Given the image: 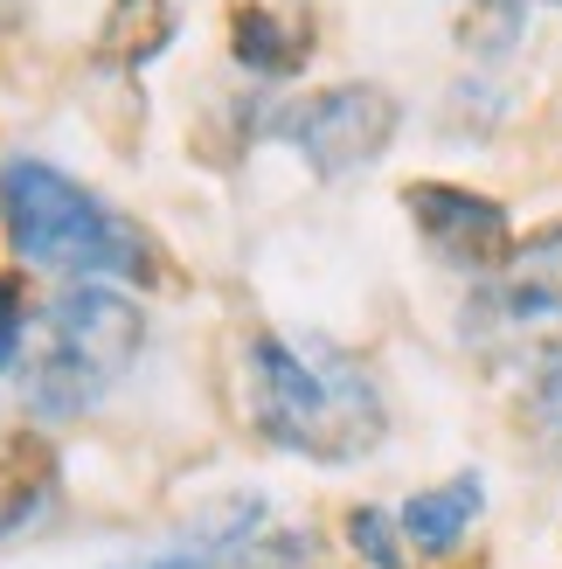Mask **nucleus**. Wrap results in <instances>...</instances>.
Instances as JSON below:
<instances>
[{"label": "nucleus", "mask_w": 562, "mask_h": 569, "mask_svg": "<svg viewBox=\"0 0 562 569\" xmlns=\"http://www.w3.org/2000/svg\"><path fill=\"white\" fill-rule=\"evenodd\" d=\"M243 403L264 445L313 466H354L389 438L369 361L327 333H258L243 348Z\"/></svg>", "instance_id": "1"}, {"label": "nucleus", "mask_w": 562, "mask_h": 569, "mask_svg": "<svg viewBox=\"0 0 562 569\" xmlns=\"http://www.w3.org/2000/svg\"><path fill=\"white\" fill-rule=\"evenodd\" d=\"M0 230H8V250L21 264L63 271L70 284L77 278L111 284V278L153 271V237L132 216H119L104 194H91L63 167L28 160V153L0 160Z\"/></svg>", "instance_id": "2"}, {"label": "nucleus", "mask_w": 562, "mask_h": 569, "mask_svg": "<svg viewBox=\"0 0 562 569\" xmlns=\"http://www.w3.org/2000/svg\"><path fill=\"white\" fill-rule=\"evenodd\" d=\"M42 327H49V340H42V355L21 368V403L56 423V417H83L139 361L147 312H139L119 284L77 278L49 299Z\"/></svg>", "instance_id": "3"}, {"label": "nucleus", "mask_w": 562, "mask_h": 569, "mask_svg": "<svg viewBox=\"0 0 562 569\" xmlns=\"http://www.w3.org/2000/svg\"><path fill=\"white\" fill-rule=\"evenodd\" d=\"M403 126V104L382 83H327V91L271 111V132L313 167L320 181H348L361 167L389 153V139Z\"/></svg>", "instance_id": "4"}, {"label": "nucleus", "mask_w": 562, "mask_h": 569, "mask_svg": "<svg viewBox=\"0 0 562 569\" xmlns=\"http://www.w3.org/2000/svg\"><path fill=\"white\" fill-rule=\"evenodd\" d=\"M403 209H410L417 237L431 243L438 264H452V271H508L514 222H508V209H500L493 194L459 188V181H410Z\"/></svg>", "instance_id": "5"}, {"label": "nucleus", "mask_w": 562, "mask_h": 569, "mask_svg": "<svg viewBox=\"0 0 562 569\" xmlns=\"http://www.w3.org/2000/svg\"><path fill=\"white\" fill-rule=\"evenodd\" d=\"M258 549H264V493H222L167 549L126 556L111 569H243Z\"/></svg>", "instance_id": "6"}, {"label": "nucleus", "mask_w": 562, "mask_h": 569, "mask_svg": "<svg viewBox=\"0 0 562 569\" xmlns=\"http://www.w3.org/2000/svg\"><path fill=\"white\" fill-rule=\"evenodd\" d=\"M230 56L250 70V77H299L305 56H313V28L285 21L278 8H264V0H237L230 8Z\"/></svg>", "instance_id": "7"}, {"label": "nucleus", "mask_w": 562, "mask_h": 569, "mask_svg": "<svg viewBox=\"0 0 562 569\" xmlns=\"http://www.w3.org/2000/svg\"><path fill=\"white\" fill-rule=\"evenodd\" d=\"M480 507H486V479L480 472H452L444 487L417 493L397 521H403V542L417 556H452L465 535H472V521H480Z\"/></svg>", "instance_id": "8"}, {"label": "nucleus", "mask_w": 562, "mask_h": 569, "mask_svg": "<svg viewBox=\"0 0 562 569\" xmlns=\"http://www.w3.org/2000/svg\"><path fill=\"white\" fill-rule=\"evenodd\" d=\"M56 500V451L36 431H14L0 445V542L28 535Z\"/></svg>", "instance_id": "9"}, {"label": "nucleus", "mask_w": 562, "mask_h": 569, "mask_svg": "<svg viewBox=\"0 0 562 569\" xmlns=\"http://www.w3.org/2000/svg\"><path fill=\"white\" fill-rule=\"evenodd\" d=\"M493 306L508 312V320H542V312H562V222H549V230H535L528 243H514Z\"/></svg>", "instance_id": "10"}, {"label": "nucleus", "mask_w": 562, "mask_h": 569, "mask_svg": "<svg viewBox=\"0 0 562 569\" xmlns=\"http://www.w3.org/2000/svg\"><path fill=\"white\" fill-rule=\"evenodd\" d=\"M167 42H174V0H111L98 21L104 70H147Z\"/></svg>", "instance_id": "11"}, {"label": "nucleus", "mask_w": 562, "mask_h": 569, "mask_svg": "<svg viewBox=\"0 0 562 569\" xmlns=\"http://www.w3.org/2000/svg\"><path fill=\"white\" fill-rule=\"evenodd\" d=\"M521 28H528V0H465L459 42L480 56V63H493V56H508L521 42Z\"/></svg>", "instance_id": "12"}, {"label": "nucleus", "mask_w": 562, "mask_h": 569, "mask_svg": "<svg viewBox=\"0 0 562 569\" xmlns=\"http://www.w3.org/2000/svg\"><path fill=\"white\" fill-rule=\"evenodd\" d=\"M528 423H535L542 438H562V340H542L535 355H528Z\"/></svg>", "instance_id": "13"}, {"label": "nucleus", "mask_w": 562, "mask_h": 569, "mask_svg": "<svg viewBox=\"0 0 562 569\" xmlns=\"http://www.w3.org/2000/svg\"><path fill=\"white\" fill-rule=\"evenodd\" d=\"M397 528H403V521H389L382 507H354V515H348V542H354V556L369 562V569H397V562H403Z\"/></svg>", "instance_id": "14"}, {"label": "nucleus", "mask_w": 562, "mask_h": 569, "mask_svg": "<svg viewBox=\"0 0 562 569\" xmlns=\"http://www.w3.org/2000/svg\"><path fill=\"white\" fill-rule=\"evenodd\" d=\"M21 340H28V299H21V278L0 271V376L14 368Z\"/></svg>", "instance_id": "15"}, {"label": "nucleus", "mask_w": 562, "mask_h": 569, "mask_svg": "<svg viewBox=\"0 0 562 569\" xmlns=\"http://www.w3.org/2000/svg\"><path fill=\"white\" fill-rule=\"evenodd\" d=\"M21 14H28V0H0V36H14Z\"/></svg>", "instance_id": "16"}]
</instances>
